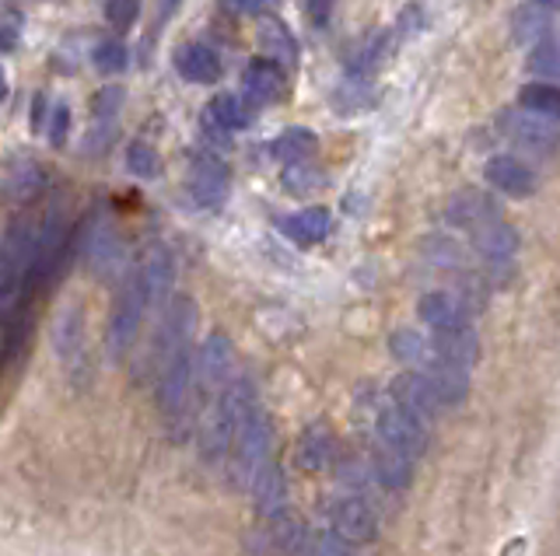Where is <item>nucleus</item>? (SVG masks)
I'll list each match as a JSON object with an SVG mask.
<instances>
[{"instance_id": "1", "label": "nucleus", "mask_w": 560, "mask_h": 556, "mask_svg": "<svg viewBox=\"0 0 560 556\" xmlns=\"http://www.w3.org/2000/svg\"><path fill=\"white\" fill-rule=\"evenodd\" d=\"M192 333H197V305L189 298H175L158 333L154 360H158V406L175 421L189 403L197 360H192Z\"/></svg>"}, {"instance_id": "2", "label": "nucleus", "mask_w": 560, "mask_h": 556, "mask_svg": "<svg viewBox=\"0 0 560 556\" xmlns=\"http://www.w3.org/2000/svg\"><path fill=\"white\" fill-rule=\"evenodd\" d=\"M256 389L249 378H238L232 386H224L214 399V406L203 416V451L207 459H221L224 451H232L242 427L256 416Z\"/></svg>"}, {"instance_id": "3", "label": "nucleus", "mask_w": 560, "mask_h": 556, "mask_svg": "<svg viewBox=\"0 0 560 556\" xmlns=\"http://www.w3.org/2000/svg\"><path fill=\"white\" fill-rule=\"evenodd\" d=\"M151 305L154 301H151L144 273L133 270L127 276V284H122L119 298H116V308H113V316H109V336H105V343H109V357L113 360H119L133 346V340L140 333V326H144V316H148Z\"/></svg>"}, {"instance_id": "4", "label": "nucleus", "mask_w": 560, "mask_h": 556, "mask_svg": "<svg viewBox=\"0 0 560 556\" xmlns=\"http://www.w3.org/2000/svg\"><path fill=\"white\" fill-rule=\"evenodd\" d=\"M270 451H273V427L267 421V413L256 410V416L242 427L238 441L232 448V480L242 490H249L256 476L270 465Z\"/></svg>"}, {"instance_id": "5", "label": "nucleus", "mask_w": 560, "mask_h": 556, "mask_svg": "<svg viewBox=\"0 0 560 556\" xmlns=\"http://www.w3.org/2000/svg\"><path fill=\"white\" fill-rule=\"evenodd\" d=\"M375 424H378V438H382L385 448H393V451H399V456H407V459L424 456V448H428L424 424H420L417 416H410L407 410H399L396 403L385 406Z\"/></svg>"}, {"instance_id": "6", "label": "nucleus", "mask_w": 560, "mask_h": 556, "mask_svg": "<svg viewBox=\"0 0 560 556\" xmlns=\"http://www.w3.org/2000/svg\"><path fill=\"white\" fill-rule=\"evenodd\" d=\"M329 525H332V535H340L343 543L361 546V543H372V539H375L378 518H375V511L368 508L364 500H358V497H340L329 508Z\"/></svg>"}, {"instance_id": "7", "label": "nucleus", "mask_w": 560, "mask_h": 556, "mask_svg": "<svg viewBox=\"0 0 560 556\" xmlns=\"http://www.w3.org/2000/svg\"><path fill=\"white\" fill-rule=\"evenodd\" d=\"M420 375L431 381V389L438 395V403L442 406H463L466 395H469V371H463L459 364H452L445 357L434 354V346L428 351V357L417 364Z\"/></svg>"}, {"instance_id": "8", "label": "nucleus", "mask_w": 560, "mask_h": 556, "mask_svg": "<svg viewBox=\"0 0 560 556\" xmlns=\"http://www.w3.org/2000/svg\"><path fill=\"white\" fill-rule=\"evenodd\" d=\"M232 340L214 333V336H207L203 346H200V354H197V386L203 392H218L228 386V375H232Z\"/></svg>"}, {"instance_id": "9", "label": "nucleus", "mask_w": 560, "mask_h": 556, "mask_svg": "<svg viewBox=\"0 0 560 556\" xmlns=\"http://www.w3.org/2000/svg\"><path fill=\"white\" fill-rule=\"evenodd\" d=\"M393 403L399 410H407L410 416H417V421H431V416H438V410H442L431 381L420 371H402L393 378Z\"/></svg>"}, {"instance_id": "10", "label": "nucleus", "mask_w": 560, "mask_h": 556, "mask_svg": "<svg viewBox=\"0 0 560 556\" xmlns=\"http://www.w3.org/2000/svg\"><path fill=\"white\" fill-rule=\"evenodd\" d=\"M504 130L512 133V141L533 147V151H550L560 141V127L553 123V119H542L529 109L504 113Z\"/></svg>"}, {"instance_id": "11", "label": "nucleus", "mask_w": 560, "mask_h": 556, "mask_svg": "<svg viewBox=\"0 0 560 556\" xmlns=\"http://www.w3.org/2000/svg\"><path fill=\"white\" fill-rule=\"evenodd\" d=\"M472 246H477V252L487 259L490 267H508L515 249H518V235L508 228L501 217H494V221H487L472 232Z\"/></svg>"}, {"instance_id": "12", "label": "nucleus", "mask_w": 560, "mask_h": 556, "mask_svg": "<svg viewBox=\"0 0 560 556\" xmlns=\"http://www.w3.org/2000/svg\"><path fill=\"white\" fill-rule=\"evenodd\" d=\"M189 193L200 206H214L228 193V168L218 158H197L189 168Z\"/></svg>"}, {"instance_id": "13", "label": "nucleus", "mask_w": 560, "mask_h": 556, "mask_svg": "<svg viewBox=\"0 0 560 556\" xmlns=\"http://www.w3.org/2000/svg\"><path fill=\"white\" fill-rule=\"evenodd\" d=\"M420 319H424L434 333H448V329H463L466 322V308L463 298H455L448 291H431L420 298Z\"/></svg>"}, {"instance_id": "14", "label": "nucleus", "mask_w": 560, "mask_h": 556, "mask_svg": "<svg viewBox=\"0 0 560 556\" xmlns=\"http://www.w3.org/2000/svg\"><path fill=\"white\" fill-rule=\"evenodd\" d=\"M175 71L192 84H214L221 78V60L210 46L186 43L179 54H175Z\"/></svg>"}, {"instance_id": "15", "label": "nucleus", "mask_w": 560, "mask_h": 556, "mask_svg": "<svg viewBox=\"0 0 560 556\" xmlns=\"http://www.w3.org/2000/svg\"><path fill=\"white\" fill-rule=\"evenodd\" d=\"M431 346H434L438 357L459 364L463 371H469L472 364H477V357H480V340H477V333H472V326L448 329V333H434Z\"/></svg>"}, {"instance_id": "16", "label": "nucleus", "mask_w": 560, "mask_h": 556, "mask_svg": "<svg viewBox=\"0 0 560 556\" xmlns=\"http://www.w3.org/2000/svg\"><path fill=\"white\" fill-rule=\"evenodd\" d=\"M487 179L490 186H498L501 193H512V197H529L536 189L533 171L518 158H508V154H498V158L487 162Z\"/></svg>"}, {"instance_id": "17", "label": "nucleus", "mask_w": 560, "mask_h": 556, "mask_svg": "<svg viewBox=\"0 0 560 556\" xmlns=\"http://www.w3.org/2000/svg\"><path fill=\"white\" fill-rule=\"evenodd\" d=\"M245 92L256 102V106H267L284 95V71L273 60H253L245 67Z\"/></svg>"}, {"instance_id": "18", "label": "nucleus", "mask_w": 560, "mask_h": 556, "mask_svg": "<svg viewBox=\"0 0 560 556\" xmlns=\"http://www.w3.org/2000/svg\"><path fill=\"white\" fill-rule=\"evenodd\" d=\"M249 494L256 500V511L267 514V518H277L284 514V504H288V483H284V473L270 462L262 473L256 476V483L249 486Z\"/></svg>"}, {"instance_id": "19", "label": "nucleus", "mask_w": 560, "mask_h": 556, "mask_svg": "<svg viewBox=\"0 0 560 556\" xmlns=\"http://www.w3.org/2000/svg\"><path fill=\"white\" fill-rule=\"evenodd\" d=\"M494 217H498V206L483 193H472V189H466V193H459L448 203V221L459 224V228H469V232H477L480 224L494 221Z\"/></svg>"}, {"instance_id": "20", "label": "nucleus", "mask_w": 560, "mask_h": 556, "mask_svg": "<svg viewBox=\"0 0 560 556\" xmlns=\"http://www.w3.org/2000/svg\"><path fill=\"white\" fill-rule=\"evenodd\" d=\"M372 476L378 486H385V490H407L410 480H413V459L399 456V451H393V448H382L375 456Z\"/></svg>"}, {"instance_id": "21", "label": "nucleus", "mask_w": 560, "mask_h": 556, "mask_svg": "<svg viewBox=\"0 0 560 556\" xmlns=\"http://www.w3.org/2000/svg\"><path fill=\"white\" fill-rule=\"evenodd\" d=\"M280 232H284L291 241H298V246H315V241H323L329 235V214L312 206V211L291 214L280 221Z\"/></svg>"}, {"instance_id": "22", "label": "nucleus", "mask_w": 560, "mask_h": 556, "mask_svg": "<svg viewBox=\"0 0 560 556\" xmlns=\"http://www.w3.org/2000/svg\"><path fill=\"white\" fill-rule=\"evenodd\" d=\"M210 123L221 127L224 133H232V130H242V127H249V106L238 98V95H218L214 102H210Z\"/></svg>"}, {"instance_id": "23", "label": "nucleus", "mask_w": 560, "mask_h": 556, "mask_svg": "<svg viewBox=\"0 0 560 556\" xmlns=\"http://www.w3.org/2000/svg\"><path fill=\"white\" fill-rule=\"evenodd\" d=\"M518 102H522V109H529L542 119H560V88L557 84H539V81L525 84Z\"/></svg>"}, {"instance_id": "24", "label": "nucleus", "mask_w": 560, "mask_h": 556, "mask_svg": "<svg viewBox=\"0 0 560 556\" xmlns=\"http://www.w3.org/2000/svg\"><path fill=\"white\" fill-rule=\"evenodd\" d=\"M312 151H315V137L308 130H288V133H280L277 141H273V154L284 165H291V168L308 162Z\"/></svg>"}, {"instance_id": "25", "label": "nucleus", "mask_w": 560, "mask_h": 556, "mask_svg": "<svg viewBox=\"0 0 560 556\" xmlns=\"http://www.w3.org/2000/svg\"><path fill=\"white\" fill-rule=\"evenodd\" d=\"M529 71L542 81H560V43L542 39L529 54Z\"/></svg>"}, {"instance_id": "26", "label": "nucleus", "mask_w": 560, "mask_h": 556, "mask_svg": "<svg viewBox=\"0 0 560 556\" xmlns=\"http://www.w3.org/2000/svg\"><path fill=\"white\" fill-rule=\"evenodd\" d=\"M553 8L550 4H529V8H518V14H515V36L518 39H539L542 43V36H547V14H550Z\"/></svg>"}, {"instance_id": "27", "label": "nucleus", "mask_w": 560, "mask_h": 556, "mask_svg": "<svg viewBox=\"0 0 560 556\" xmlns=\"http://www.w3.org/2000/svg\"><path fill=\"white\" fill-rule=\"evenodd\" d=\"M329 434L323 427H312L305 438H302V451H298V462H302L305 469H323L326 459H329Z\"/></svg>"}, {"instance_id": "28", "label": "nucleus", "mask_w": 560, "mask_h": 556, "mask_svg": "<svg viewBox=\"0 0 560 556\" xmlns=\"http://www.w3.org/2000/svg\"><path fill=\"white\" fill-rule=\"evenodd\" d=\"M262 46H267V54H273L280 63H294L298 57V46L291 39V32L280 25V22H267L262 25Z\"/></svg>"}, {"instance_id": "29", "label": "nucleus", "mask_w": 560, "mask_h": 556, "mask_svg": "<svg viewBox=\"0 0 560 556\" xmlns=\"http://www.w3.org/2000/svg\"><path fill=\"white\" fill-rule=\"evenodd\" d=\"M158 165H162V158H158L154 147H148V144H130V151H127V168L133 171V176L154 179L158 176Z\"/></svg>"}, {"instance_id": "30", "label": "nucleus", "mask_w": 560, "mask_h": 556, "mask_svg": "<svg viewBox=\"0 0 560 556\" xmlns=\"http://www.w3.org/2000/svg\"><path fill=\"white\" fill-rule=\"evenodd\" d=\"M393 354L399 360H410V364H420L428 357V343L420 340L417 333H410V329H399V333H393Z\"/></svg>"}, {"instance_id": "31", "label": "nucleus", "mask_w": 560, "mask_h": 556, "mask_svg": "<svg viewBox=\"0 0 560 556\" xmlns=\"http://www.w3.org/2000/svg\"><path fill=\"white\" fill-rule=\"evenodd\" d=\"M95 67L102 74H119L122 67H127V46L122 43H102L98 49H95Z\"/></svg>"}, {"instance_id": "32", "label": "nucleus", "mask_w": 560, "mask_h": 556, "mask_svg": "<svg viewBox=\"0 0 560 556\" xmlns=\"http://www.w3.org/2000/svg\"><path fill=\"white\" fill-rule=\"evenodd\" d=\"M305 556H354V549H350V543H343L340 535H319V539H308V549Z\"/></svg>"}, {"instance_id": "33", "label": "nucleus", "mask_w": 560, "mask_h": 556, "mask_svg": "<svg viewBox=\"0 0 560 556\" xmlns=\"http://www.w3.org/2000/svg\"><path fill=\"white\" fill-rule=\"evenodd\" d=\"M137 14H140V8L133 4V0H113V4H105V19H109L116 28L133 25Z\"/></svg>"}, {"instance_id": "34", "label": "nucleus", "mask_w": 560, "mask_h": 556, "mask_svg": "<svg viewBox=\"0 0 560 556\" xmlns=\"http://www.w3.org/2000/svg\"><path fill=\"white\" fill-rule=\"evenodd\" d=\"M67 127H70V113H67V106L60 102V106H52V119H49V141H52V144H63Z\"/></svg>"}, {"instance_id": "35", "label": "nucleus", "mask_w": 560, "mask_h": 556, "mask_svg": "<svg viewBox=\"0 0 560 556\" xmlns=\"http://www.w3.org/2000/svg\"><path fill=\"white\" fill-rule=\"evenodd\" d=\"M8 98V74H4V67H0V102Z\"/></svg>"}]
</instances>
